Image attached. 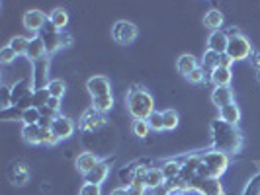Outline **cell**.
<instances>
[{
	"label": "cell",
	"instance_id": "1",
	"mask_svg": "<svg viewBox=\"0 0 260 195\" xmlns=\"http://www.w3.org/2000/svg\"><path fill=\"white\" fill-rule=\"evenodd\" d=\"M211 135H213V144H215V150L225 152V154H231L235 152L239 146H241V135L239 131L235 129V125H229L225 121H213L211 123Z\"/></svg>",
	"mask_w": 260,
	"mask_h": 195
},
{
	"label": "cell",
	"instance_id": "2",
	"mask_svg": "<svg viewBox=\"0 0 260 195\" xmlns=\"http://www.w3.org/2000/svg\"><path fill=\"white\" fill-rule=\"evenodd\" d=\"M127 111L133 119H149V115L155 111V100L153 96L143 88H131L127 92Z\"/></svg>",
	"mask_w": 260,
	"mask_h": 195
},
{
	"label": "cell",
	"instance_id": "3",
	"mask_svg": "<svg viewBox=\"0 0 260 195\" xmlns=\"http://www.w3.org/2000/svg\"><path fill=\"white\" fill-rule=\"evenodd\" d=\"M229 166V158L225 152H219V150H211V152H206L202 154V164L198 168V178H217L225 174V170Z\"/></svg>",
	"mask_w": 260,
	"mask_h": 195
},
{
	"label": "cell",
	"instance_id": "4",
	"mask_svg": "<svg viewBox=\"0 0 260 195\" xmlns=\"http://www.w3.org/2000/svg\"><path fill=\"white\" fill-rule=\"evenodd\" d=\"M225 53L233 59V63L235 61H245V59H248L252 55V47H250L247 37L239 35V37L229 39V45H227V51Z\"/></svg>",
	"mask_w": 260,
	"mask_h": 195
},
{
	"label": "cell",
	"instance_id": "5",
	"mask_svg": "<svg viewBox=\"0 0 260 195\" xmlns=\"http://www.w3.org/2000/svg\"><path fill=\"white\" fill-rule=\"evenodd\" d=\"M137 33H139L137 26L131 24V22H125V20L116 22L114 27H112V37L116 39L117 43H121V45H127L131 41H135V39H137Z\"/></svg>",
	"mask_w": 260,
	"mask_h": 195
},
{
	"label": "cell",
	"instance_id": "6",
	"mask_svg": "<svg viewBox=\"0 0 260 195\" xmlns=\"http://www.w3.org/2000/svg\"><path fill=\"white\" fill-rule=\"evenodd\" d=\"M190 189L198 191L200 195H223L221 182L217 178H198L190 182Z\"/></svg>",
	"mask_w": 260,
	"mask_h": 195
},
{
	"label": "cell",
	"instance_id": "7",
	"mask_svg": "<svg viewBox=\"0 0 260 195\" xmlns=\"http://www.w3.org/2000/svg\"><path fill=\"white\" fill-rule=\"evenodd\" d=\"M51 133L59 141H65L69 137H73V133H75V123H73V119L67 115H57L53 119Z\"/></svg>",
	"mask_w": 260,
	"mask_h": 195
},
{
	"label": "cell",
	"instance_id": "8",
	"mask_svg": "<svg viewBox=\"0 0 260 195\" xmlns=\"http://www.w3.org/2000/svg\"><path fill=\"white\" fill-rule=\"evenodd\" d=\"M86 90L90 92L92 98H100V96H110L112 94V84H110V78L104 74H96V76L88 78L86 82Z\"/></svg>",
	"mask_w": 260,
	"mask_h": 195
},
{
	"label": "cell",
	"instance_id": "9",
	"mask_svg": "<svg viewBox=\"0 0 260 195\" xmlns=\"http://www.w3.org/2000/svg\"><path fill=\"white\" fill-rule=\"evenodd\" d=\"M47 20H49V18L45 16V12H41V10H38V8L27 10V12L24 14V18H22V22H24V27H26V29H29V31H39V33H41V29L45 27Z\"/></svg>",
	"mask_w": 260,
	"mask_h": 195
},
{
	"label": "cell",
	"instance_id": "10",
	"mask_svg": "<svg viewBox=\"0 0 260 195\" xmlns=\"http://www.w3.org/2000/svg\"><path fill=\"white\" fill-rule=\"evenodd\" d=\"M104 123H106L104 113H100V111L94 109V107L86 109V111L82 113V117H80V129L82 131H96L98 127H102Z\"/></svg>",
	"mask_w": 260,
	"mask_h": 195
},
{
	"label": "cell",
	"instance_id": "11",
	"mask_svg": "<svg viewBox=\"0 0 260 195\" xmlns=\"http://www.w3.org/2000/svg\"><path fill=\"white\" fill-rule=\"evenodd\" d=\"M227 45H229V37L225 33V29H217V31H211V35L208 39V49L217 55H223L227 51Z\"/></svg>",
	"mask_w": 260,
	"mask_h": 195
},
{
	"label": "cell",
	"instance_id": "12",
	"mask_svg": "<svg viewBox=\"0 0 260 195\" xmlns=\"http://www.w3.org/2000/svg\"><path fill=\"white\" fill-rule=\"evenodd\" d=\"M29 78H22V80H18L16 84L12 86V104L14 105H18V104H22L26 98H29L34 92H29L31 88H29Z\"/></svg>",
	"mask_w": 260,
	"mask_h": 195
},
{
	"label": "cell",
	"instance_id": "13",
	"mask_svg": "<svg viewBox=\"0 0 260 195\" xmlns=\"http://www.w3.org/2000/svg\"><path fill=\"white\" fill-rule=\"evenodd\" d=\"M211 102H213V105H217L219 109H221V107H225V105L233 104V102H235L233 90H231L229 86H221V88H215V90L211 92Z\"/></svg>",
	"mask_w": 260,
	"mask_h": 195
},
{
	"label": "cell",
	"instance_id": "14",
	"mask_svg": "<svg viewBox=\"0 0 260 195\" xmlns=\"http://www.w3.org/2000/svg\"><path fill=\"white\" fill-rule=\"evenodd\" d=\"M108 174H110V164H108V162H98V164L94 166V170L84 176V180H86V183L102 185V183L106 182V178H108Z\"/></svg>",
	"mask_w": 260,
	"mask_h": 195
},
{
	"label": "cell",
	"instance_id": "15",
	"mask_svg": "<svg viewBox=\"0 0 260 195\" xmlns=\"http://www.w3.org/2000/svg\"><path fill=\"white\" fill-rule=\"evenodd\" d=\"M51 129H41L39 125H24L22 135H24V141L29 144H43L45 139V133Z\"/></svg>",
	"mask_w": 260,
	"mask_h": 195
},
{
	"label": "cell",
	"instance_id": "16",
	"mask_svg": "<svg viewBox=\"0 0 260 195\" xmlns=\"http://www.w3.org/2000/svg\"><path fill=\"white\" fill-rule=\"evenodd\" d=\"M209 80L213 82V86H215V88H221V86H229V84H231V80H233L231 68H221V66L213 68V70L209 72Z\"/></svg>",
	"mask_w": 260,
	"mask_h": 195
},
{
	"label": "cell",
	"instance_id": "17",
	"mask_svg": "<svg viewBox=\"0 0 260 195\" xmlns=\"http://www.w3.org/2000/svg\"><path fill=\"white\" fill-rule=\"evenodd\" d=\"M165 182H167V178H165V174H162V170L160 168H149L147 172H145V178H143L145 187L156 189V187L165 185Z\"/></svg>",
	"mask_w": 260,
	"mask_h": 195
},
{
	"label": "cell",
	"instance_id": "18",
	"mask_svg": "<svg viewBox=\"0 0 260 195\" xmlns=\"http://www.w3.org/2000/svg\"><path fill=\"white\" fill-rule=\"evenodd\" d=\"M176 68H178V72H180L182 76L188 78L196 68H200V65H198V59H196L194 55H182V57L178 59V63H176Z\"/></svg>",
	"mask_w": 260,
	"mask_h": 195
},
{
	"label": "cell",
	"instance_id": "19",
	"mask_svg": "<svg viewBox=\"0 0 260 195\" xmlns=\"http://www.w3.org/2000/svg\"><path fill=\"white\" fill-rule=\"evenodd\" d=\"M100 160H98V156L94 154V152H82V154L77 156V168L86 176L88 172L94 170V166L98 164Z\"/></svg>",
	"mask_w": 260,
	"mask_h": 195
},
{
	"label": "cell",
	"instance_id": "20",
	"mask_svg": "<svg viewBox=\"0 0 260 195\" xmlns=\"http://www.w3.org/2000/svg\"><path fill=\"white\" fill-rule=\"evenodd\" d=\"M219 119L225 121V123H229V125H237L241 121V109H239V105L233 102V104L221 107L219 109Z\"/></svg>",
	"mask_w": 260,
	"mask_h": 195
},
{
	"label": "cell",
	"instance_id": "21",
	"mask_svg": "<svg viewBox=\"0 0 260 195\" xmlns=\"http://www.w3.org/2000/svg\"><path fill=\"white\" fill-rule=\"evenodd\" d=\"M45 43H43V39L41 37H34L29 39V47H27V57L36 63V61H41V59H45Z\"/></svg>",
	"mask_w": 260,
	"mask_h": 195
},
{
	"label": "cell",
	"instance_id": "22",
	"mask_svg": "<svg viewBox=\"0 0 260 195\" xmlns=\"http://www.w3.org/2000/svg\"><path fill=\"white\" fill-rule=\"evenodd\" d=\"M49 24H51L55 29L63 31V27L69 24V14H67L65 8H55V10L49 14Z\"/></svg>",
	"mask_w": 260,
	"mask_h": 195
},
{
	"label": "cell",
	"instance_id": "23",
	"mask_svg": "<svg viewBox=\"0 0 260 195\" xmlns=\"http://www.w3.org/2000/svg\"><path fill=\"white\" fill-rule=\"evenodd\" d=\"M223 24V14L219 10H209L206 16H204V26L211 29V31H217Z\"/></svg>",
	"mask_w": 260,
	"mask_h": 195
},
{
	"label": "cell",
	"instance_id": "24",
	"mask_svg": "<svg viewBox=\"0 0 260 195\" xmlns=\"http://www.w3.org/2000/svg\"><path fill=\"white\" fill-rule=\"evenodd\" d=\"M8 47L12 49L18 57L20 55H27V47H29V39L22 37V35H16V37L10 39V43H8Z\"/></svg>",
	"mask_w": 260,
	"mask_h": 195
},
{
	"label": "cell",
	"instance_id": "25",
	"mask_svg": "<svg viewBox=\"0 0 260 195\" xmlns=\"http://www.w3.org/2000/svg\"><path fill=\"white\" fill-rule=\"evenodd\" d=\"M92 107L98 109L100 113L110 111V109L114 107V98H112V94H110V96H100V98H92Z\"/></svg>",
	"mask_w": 260,
	"mask_h": 195
},
{
	"label": "cell",
	"instance_id": "26",
	"mask_svg": "<svg viewBox=\"0 0 260 195\" xmlns=\"http://www.w3.org/2000/svg\"><path fill=\"white\" fill-rule=\"evenodd\" d=\"M160 170H162V174H165V178H167V182H169V180H176V178H180L182 164H178V162L170 160V162H167Z\"/></svg>",
	"mask_w": 260,
	"mask_h": 195
},
{
	"label": "cell",
	"instance_id": "27",
	"mask_svg": "<svg viewBox=\"0 0 260 195\" xmlns=\"http://www.w3.org/2000/svg\"><path fill=\"white\" fill-rule=\"evenodd\" d=\"M22 121H24V125H38L39 121H41V109L34 107V105L27 107V109H24Z\"/></svg>",
	"mask_w": 260,
	"mask_h": 195
},
{
	"label": "cell",
	"instance_id": "28",
	"mask_svg": "<svg viewBox=\"0 0 260 195\" xmlns=\"http://www.w3.org/2000/svg\"><path fill=\"white\" fill-rule=\"evenodd\" d=\"M65 90H67V84L63 80H49V84H47V92H49V96L51 98H63L65 96Z\"/></svg>",
	"mask_w": 260,
	"mask_h": 195
},
{
	"label": "cell",
	"instance_id": "29",
	"mask_svg": "<svg viewBox=\"0 0 260 195\" xmlns=\"http://www.w3.org/2000/svg\"><path fill=\"white\" fill-rule=\"evenodd\" d=\"M131 131H133V135H135V137L145 139V137L149 135L151 127H149V123H147L145 119H135V121H133V125H131Z\"/></svg>",
	"mask_w": 260,
	"mask_h": 195
},
{
	"label": "cell",
	"instance_id": "30",
	"mask_svg": "<svg viewBox=\"0 0 260 195\" xmlns=\"http://www.w3.org/2000/svg\"><path fill=\"white\" fill-rule=\"evenodd\" d=\"M162 117H165V131L176 129V127H178V123H180L178 113H176L174 109H167V111H162Z\"/></svg>",
	"mask_w": 260,
	"mask_h": 195
},
{
	"label": "cell",
	"instance_id": "31",
	"mask_svg": "<svg viewBox=\"0 0 260 195\" xmlns=\"http://www.w3.org/2000/svg\"><path fill=\"white\" fill-rule=\"evenodd\" d=\"M49 92L47 88H43V90H34V107H38V109H43L47 102H49Z\"/></svg>",
	"mask_w": 260,
	"mask_h": 195
},
{
	"label": "cell",
	"instance_id": "32",
	"mask_svg": "<svg viewBox=\"0 0 260 195\" xmlns=\"http://www.w3.org/2000/svg\"><path fill=\"white\" fill-rule=\"evenodd\" d=\"M147 123H149L151 131H165V117L160 111H153L147 119Z\"/></svg>",
	"mask_w": 260,
	"mask_h": 195
},
{
	"label": "cell",
	"instance_id": "33",
	"mask_svg": "<svg viewBox=\"0 0 260 195\" xmlns=\"http://www.w3.org/2000/svg\"><path fill=\"white\" fill-rule=\"evenodd\" d=\"M217 59H219V55L213 51H206V55H204V61H202V68L204 70H213V68H217Z\"/></svg>",
	"mask_w": 260,
	"mask_h": 195
},
{
	"label": "cell",
	"instance_id": "34",
	"mask_svg": "<svg viewBox=\"0 0 260 195\" xmlns=\"http://www.w3.org/2000/svg\"><path fill=\"white\" fill-rule=\"evenodd\" d=\"M78 195H102V187L96 185V183H84V185L80 187Z\"/></svg>",
	"mask_w": 260,
	"mask_h": 195
},
{
	"label": "cell",
	"instance_id": "35",
	"mask_svg": "<svg viewBox=\"0 0 260 195\" xmlns=\"http://www.w3.org/2000/svg\"><path fill=\"white\" fill-rule=\"evenodd\" d=\"M16 57H18V55H16V53H14L12 49L8 47V45L0 49V61H2L4 65H10V63H12L14 59H16Z\"/></svg>",
	"mask_w": 260,
	"mask_h": 195
},
{
	"label": "cell",
	"instance_id": "36",
	"mask_svg": "<svg viewBox=\"0 0 260 195\" xmlns=\"http://www.w3.org/2000/svg\"><path fill=\"white\" fill-rule=\"evenodd\" d=\"M204 76H206V70L200 66V68H196L194 72L188 76V82H192V84H202V82H204Z\"/></svg>",
	"mask_w": 260,
	"mask_h": 195
},
{
	"label": "cell",
	"instance_id": "37",
	"mask_svg": "<svg viewBox=\"0 0 260 195\" xmlns=\"http://www.w3.org/2000/svg\"><path fill=\"white\" fill-rule=\"evenodd\" d=\"M231 65H233V59H231L227 53L219 55V59H217V66H221V68H231Z\"/></svg>",
	"mask_w": 260,
	"mask_h": 195
},
{
	"label": "cell",
	"instance_id": "38",
	"mask_svg": "<svg viewBox=\"0 0 260 195\" xmlns=\"http://www.w3.org/2000/svg\"><path fill=\"white\" fill-rule=\"evenodd\" d=\"M45 107H49V109H53V111H59V107H61V100H59V98H49V102H47Z\"/></svg>",
	"mask_w": 260,
	"mask_h": 195
},
{
	"label": "cell",
	"instance_id": "39",
	"mask_svg": "<svg viewBox=\"0 0 260 195\" xmlns=\"http://www.w3.org/2000/svg\"><path fill=\"white\" fill-rule=\"evenodd\" d=\"M110 195H129V191H127V187H116Z\"/></svg>",
	"mask_w": 260,
	"mask_h": 195
},
{
	"label": "cell",
	"instance_id": "40",
	"mask_svg": "<svg viewBox=\"0 0 260 195\" xmlns=\"http://www.w3.org/2000/svg\"><path fill=\"white\" fill-rule=\"evenodd\" d=\"M252 63H254V66H258V68H260V53H256V55H254Z\"/></svg>",
	"mask_w": 260,
	"mask_h": 195
}]
</instances>
